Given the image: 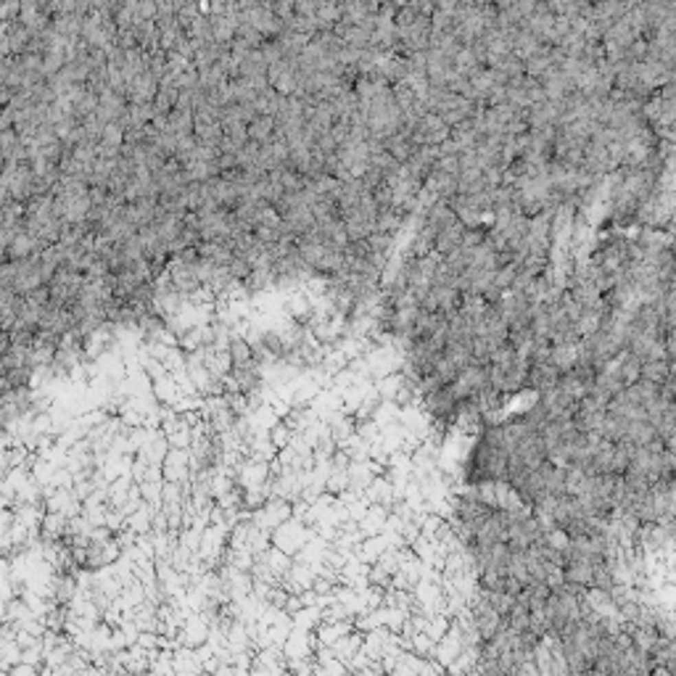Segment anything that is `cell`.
I'll use <instances>...</instances> for the list:
<instances>
[{
	"label": "cell",
	"mask_w": 676,
	"mask_h": 676,
	"mask_svg": "<svg viewBox=\"0 0 676 676\" xmlns=\"http://www.w3.org/2000/svg\"><path fill=\"white\" fill-rule=\"evenodd\" d=\"M246 135L256 146H264L275 137V119L272 117H254V122L246 124Z\"/></svg>",
	"instance_id": "cell-1"
}]
</instances>
